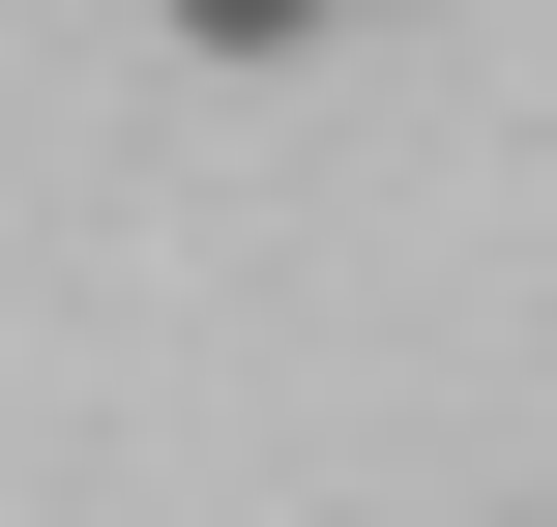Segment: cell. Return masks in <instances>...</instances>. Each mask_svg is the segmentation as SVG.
<instances>
[{
    "label": "cell",
    "instance_id": "6da1fadb",
    "mask_svg": "<svg viewBox=\"0 0 557 527\" xmlns=\"http://www.w3.org/2000/svg\"><path fill=\"white\" fill-rule=\"evenodd\" d=\"M176 29H206V59H294V29H323V0H176Z\"/></svg>",
    "mask_w": 557,
    "mask_h": 527
}]
</instances>
